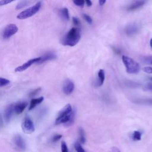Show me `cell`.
I'll return each instance as SVG.
<instances>
[{
    "mask_svg": "<svg viewBox=\"0 0 152 152\" xmlns=\"http://www.w3.org/2000/svg\"><path fill=\"white\" fill-rule=\"evenodd\" d=\"M75 115V113L72 110L71 104H67L59 112L55 124L56 125L63 124L66 126H71L74 122Z\"/></svg>",
    "mask_w": 152,
    "mask_h": 152,
    "instance_id": "6da1fadb",
    "label": "cell"
},
{
    "mask_svg": "<svg viewBox=\"0 0 152 152\" xmlns=\"http://www.w3.org/2000/svg\"><path fill=\"white\" fill-rule=\"evenodd\" d=\"M80 39V30L77 27H72L64 37L62 43L65 46H74L78 43Z\"/></svg>",
    "mask_w": 152,
    "mask_h": 152,
    "instance_id": "7a4b0ae2",
    "label": "cell"
},
{
    "mask_svg": "<svg viewBox=\"0 0 152 152\" xmlns=\"http://www.w3.org/2000/svg\"><path fill=\"white\" fill-rule=\"evenodd\" d=\"M123 63L126 68V71L129 74H137L140 71V64L132 58L123 55L122 56Z\"/></svg>",
    "mask_w": 152,
    "mask_h": 152,
    "instance_id": "3957f363",
    "label": "cell"
},
{
    "mask_svg": "<svg viewBox=\"0 0 152 152\" xmlns=\"http://www.w3.org/2000/svg\"><path fill=\"white\" fill-rule=\"evenodd\" d=\"M41 5H42V2L40 1L37 2L33 6L29 7L28 8H27L26 10L19 13L17 15V18L20 20H24L34 15L36 13H37L39 11L41 7Z\"/></svg>",
    "mask_w": 152,
    "mask_h": 152,
    "instance_id": "277c9868",
    "label": "cell"
},
{
    "mask_svg": "<svg viewBox=\"0 0 152 152\" xmlns=\"http://www.w3.org/2000/svg\"><path fill=\"white\" fill-rule=\"evenodd\" d=\"M21 128L23 131L26 134H31L35 130L33 122L28 117H26L23 119L21 124Z\"/></svg>",
    "mask_w": 152,
    "mask_h": 152,
    "instance_id": "5b68a950",
    "label": "cell"
},
{
    "mask_svg": "<svg viewBox=\"0 0 152 152\" xmlns=\"http://www.w3.org/2000/svg\"><path fill=\"white\" fill-rule=\"evenodd\" d=\"M18 28L14 24H9L4 28L2 33V37L4 39H8L18 31Z\"/></svg>",
    "mask_w": 152,
    "mask_h": 152,
    "instance_id": "8992f818",
    "label": "cell"
},
{
    "mask_svg": "<svg viewBox=\"0 0 152 152\" xmlns=\"http://www.w3.org/2000/svg\"><path fill=\"white\" fill-rule=\"evenodd\" d=\"M13 142L15 148L19 151H24L26 148V142L20 135H15L13 138Z\"/></svg>",
    "mask_w": 152,
    "mask_h": 152,
    "instance_id": "52a82bcc",
    "label": "cell"
},
{
    "mask_svg": "<svg viewBox=\"0 0 152 152\" xmlns=\"http://www.w3.org/2000/svg\"><path fill=\"white\" fill-rule=\"evenodd\" d=\"M40 59V57H37L28 60V61H27L26 63L23 64V65L17 66L15 69V71L17 72H23L24 71H25L26 69H27V68H28L32 64H37Z\"/></svg>",
    "mask_w": 152,
    "mask_h": 152,
    "instance_id": "ba28073f",
    "label": "cell"
},
{
    "mask_svg": "<svg viewBox=\"0 0 152 152\" xmlns=\"http://www.w3.org/2000/svg\"><path fill=\"white\" fill-rule=\"evenodd\" d=\"M63 92L66 95H70L74 90V84L73 81L69 79L65 80L62 86Z\"/></svg>",
    "mask_w": 152,
    "mask_h": 152,
    "instance_id": "9c48e42d",
    "label": "cell"
},
{
    "mask_svg": "<svg viewBox=\"0 0 152 152\" xmlns=\"http://www.w3.org/2000/svg\"><path fill=\"white\" fill-rule=\"evenodd\" d=\"M139 27L138 26L136 23H131L128 24L125 29V31L126 35L129 36H133L137 33L138 31Z\"/></svg>",
    "mask_w": 152,
    "mask_h": 152,
    "instance_id": "30bf717a",
    "label": "cell"
},
{
    "mask_svg": "<svg viewBox=\"0 0 152 152\" xmlns=\"http://www.w3.org/2000/svg\"><path fill=\"white\" fill-rule=\"evenodd\" d=\"M13 112H14V104H9L5 109L4 113V118L5 122L7 124L10 122Z\"/></svg>",
    "mask_w": 152,
    "mask_h": 152,
    "instance_id": "8fae6325",
    "label": "cell"
},
{
    "mask_svg": "<svg viewBox=\"0 0 152 152\" xmlns=\"http://www.w3.org/2000/svg\"><path fill=\"white\" fill-rule=\"evenodd\" d=\"M40 59L37 63V64H42V63H43V62H45L46 61L53 60V59L56 58V55L53 52H48L45 53L44 55H43L42 56H40Z\"/></svg>",
    "mask_w": 152,
    "mask_h": 152,
    "instance_id": "7c38bea8",
    "label": "cell"
},
{
    "mask_svg": "<svg viewBox=\"0 0 152 152\" xmlns=\"http://www.w3.org/2000/svg\"><path fill=\"white\" fill-rule=\"evenodd\" d=\"M28 103L26 102H20L14 105V112L17 114L21 113L26 107H27Z\"/></svg>",
    "mask_w": 152,
    "mask_h": 152,
    "instance_id": "4fadbf2b",
    "label": "cell"
},
{
    "mask_svg": "<svg viewBox=\"0 0 152 152\" xmlns=\"http://www.w3.org/2000/svg\"><path fill=\"white\" fill-rule=\"evenodd\" d=\"M98 78L96 81V86L97 87H100L103 84L105 79V73L103 69H99L97 74Z\"/></svg>",
    "mask_w": 152,
    "mask_h": 152,
    "instance_id": "5bb4252c",
    "label": "cell"
},
{
    "mask_svg": "<svg viewBox=\"0 0 152 152\" xmlns=\"http://www.w3.org/2000/svg\"><path fill=\"white\" fill-rule=\"evenodd\" d=\"M145 3V2L144 1H135L133 3H132L131 4H130L127 7V10L128 11H134V10H136L139 9L140 8L142 7L144 5Z\"/></svg>",
    "mask_w": 152,
    "mask_h": 152,
    "instance_id": "9a60e30c",
    "label": "cell"
},
{
    "mask_svg": "<svg viewBox=\"0 0 152 152\" xmlns=\"http://www.w3.org/2000/svg\"><path fill=\"white\" fill-rule=\"evenodd\" d=\"M44 97H40L38 98H34L32 99L30 101V105L28 107V110H31L32 109H33L37 104L41 103L43 101Z\"/></svg>",
    "mask_w": 152,
    "mask_h": 152,
    "instance_id": "2e32d148",
    "label": "cell"
},
{
    "mask_svg": "<svg viewBox=\"0 0 152 152\" xmlns=\"http://www.w3.org/2000/svg\"><path fill=\"white\" fill-rule=\"evenodd\" d=\"M59 15L61 18L65 20H68L69 19L68 10L66 8H63L59 10Z\"/></svg>",
    "mask_w": 152,
    "mask_h": 152,
    "instance_id": "e0dca14e",
    "label": "cell"
},
{
    "mask_svg": "<svg viewBox=\"0 0 152 152\" xmlns=\"http://www.w3.org/2000/svg\"><path fill=\"white\" fill-rule=\"evenodd\" d=\"M79 141L80 143L84 144L86 142V137H85V134L83 128H79Z\"/></svg>",
    "mask_w": 152,
    "mask_h": 152,
    "instance_id": "ac0fdd59",
    "label": "cell"
},
{
    "mask_svg": "<svg viewBox=\"0 0 152 152\" xmlns=\"http://www.w3.org/2000/svg\"><path fill=\"white\" fill-rule=\"evenodd\" d=\"M135 103L138 104H152V99H138L136 100L134 102Z\"/></svg>",
    "mask_w": 152,
    "mask_h": 152,
    "instance_id": "d6986e66",
    "label": "cell"
},
{
    "mask_svg": "<svg viewBox=\"0 0 152 152\" xmlns=\"http://www.w3.org/2000/svg\"><path fill=\"white\" fill-rule=\"evenodd\" d=\"M132 138L134 141H140L141 139V133L138 131H135L132 134Z\"/></svg>",
    "mask_w": 152,
    "mask_h": 152,
    "instance_id": "ffe728a7",
    "label": "cell"
},
{
    "mask_svg": "<svg viewBox=\"0 0 152 152\" xmlns=\"http://www.w3.org/2000/svg\"><path fill=\"white\" fill-rule=\"evenodd\" d=\"M30 2L29 1H21L16 6L15 8L17 10H19V9H21V8H23L26 6L28 5V4H29Z\"/></svg>",
    "mask_w": 152,
    "mask_h": 152,
    "instance_id": "44dd1931",
    "label": "cell"
},
{
    "mask_svg": "<svg viewBox=\"0 0 152 152\" xmlns=\"http://www.w3.org/2000/svg\"><path fill=\"white\" fill-rule=\"evenodd\" d=\"M74 147L77 152H86V151L83 148V147L81 146L80 142H75L74 145Z\"/></svg>",
    "mask_w": 152,
    "mask_h": 152,
    "instance_id": "7402d4cb",
    "label": "cell"
},
{
    "mask_svg": "<svg viewBox=\"0 0 152 152\" xmlns=\"http://www.w3.org/2000/svg\"><path fill=\"white\" fill-rule=\"evenodd\" d=\"M10 83V81L7 78L0 77V87L7 86Z\"/></svg>",
    "mask_w": 152,
    "mask_h": 152,
    "instance_id": "603a6c76",
    "label": "cell"
},
{
    "mask_svg": "<svg viewBox=\"0 0 152 152\" xmlns=\"http://www.w3.org/2000/svg\"><path fill=\"white\" fill-rule=\"evenodd\" d=\"M40 90H41V88H40V87H39V88H36V89L34 90H32V91L29 93L28 96H29L30 97H32L35 96L40 91Z\"/></svg>",
    "mask_w": 152,
    "mask_h": 152,
    "instance_id": "cb8c5ba5",
    "label": "cell"
},
{
    "mask_svg": "<svg viewBox=\"0 0 152 152\" xmlns=\"http://www.w3.org/2000/svg\"><path fill=\"white\" fill-rule=\"evenodd\" d=\"M61 152H68L67 145L64 141L61 142Z\"/></svg>",
    "mask_w": 152,
    "mask_h": 152,
    "instance_id": "d4e9b609",
    "label": "cell"
},
{
    "mask_svg": "<svg viewBox=\"0 0 152 152\" xmlns=\"http://www.w3.org/2000/svg\"><path fill=\"white\" fill-rule=\"evenodd\" d=\"M143 62L145 64H151L152 65V56H145L143 59Z\"/></svg>",
    "mask_w": 152,
    "mask_h": 152,
    "instance_id": "484cf974",
    "label": "cell"
},
{
    "mask_svg": "<svg viewBox=\"0 0 152 152\" xmlns=\"http://www.w3.org/2000/svg\"><path fill=\"white\" fill-rule=\"evenodd\" d=\"M83 17H84V18L85 19V20L88 23V24H92V23H93V20H92V18H91V17L90 16V15H87V14H83Z\"/></svg>",
    "mask_w": 152,
    "mask_h": 152,
    "instance_id": "4316f807",
    "label": "cell"
},
{
    "mask_svg": "<svg viewBox=\"0 0 152 152\" xmlns=\"http://www.w3.org/2000/svg\"><path fill=\"white\" fill-rule=\"evenodd\" d=\"M62 137V135L61 134H56L53 136V137L52 138V142H55L58 141V140H59Z\"/></svg>",
    "mask_w": 152,
    "mask_h": 152,
    "instance_id": "83f0119b",
    "label": "cell"
},
{
    "mask_svg": "<svg viewBox=\"0 0 152 152\" xmlns=\"http://www.w3.org/2000/svg\"><path fill=\"white\" fill-rule=\"evenodd\" d=\"M73 2L75 4V5H76L78 7H83L85 1H84L83 0H75Z\"/></svg>",
    "mask_w": 152,
    "mask_h": 152,
    "instance_id": "f1b7e54d",
    "label": "cell"
},
{
    "mask_svg": "<svg viewBox=\"0 0 152 152\" xmlns=\"http://www.w3.org/2000/svg\"><path fill=\"white\" fill-rule=\"evenodd\" d=\"M142 71L144 72H146L148 74H152V67H151V66L144 67L142 68Z\"/></svg>",
    "mask_w": 152,
    "mask_h": 152,
    "instance_id": "f546056e",
    "label": "cell"
},
{
    "mask_svg": "<svg viewBox=\"0 0 152 152\" xmlns=\"http://www.w3.org/2000/svg\"><path fill=\"white\" fill-rule=\"evenodd\" d=\"M128 86H130L131 87H136L137 86H139L140 84L137 83V82H134V81H129L128 83Z\"/></svg>",
    "mask_w": 152,
    "mask_h": 152,
    "instance_id": "4dcf8cb0",
    "label": "cell"
},
{
    "mask_svg": "<svg viewBox=\"0 0 152 152\" xmlns=\"http://www.w3.org/2000/svg\"><path fill=\"white\" fill-rule=\"evenodd\" d=\"M144 89L145 90H147V91H150L152 92V84L151 83H148L147 85H145L144 86Z\"/></svg>",
    "mask_w": 152,
    "mask_h": 152,
    "instance_id": "1f68e13d",
    "label": "cell"
},
{
    "mask_svg": "<svg viewBox=\"0 0 152 152\" xmlns=\"http://www.w3.org/2000/svg\"><path fill=\"white\" fill-rule=\"evenodd\" d=\"M12 1H8V0H2L0 1V6H2L4 5H7L8 4H10L12 2Z\"/></svg>",
    "mask_w": 152,
    "mask_h": 152,
    "instance_id": "d6a6232c",
    "label": "cell"
},
{
    "mask_svg": "<svg viewBox=\"0 0 152 152\" xmlns=\"http://www.w3.org/2000/svg\"><path fill=\"white\" fill-rule=\"evenodd\" d=\"M72 21H73V23L75 26H78V25L80 24V21L79 19L77 18V17H73L72 18Z\"/></svg>",
    "mask_w": 152,
    "mask_h": 152,
    "instance_id": "836d02e7",
    "label": "cell"
},
{
    "mask_svg": "<svg viewBox=\"0 0 152 152\" xmlns=\"http://www.w3.org/2000/svg\"><path fill=\"white\" fill-rule=\"evenodd\" d=\"M110 152H121V151L118 147H113L110 149Z\"/></svg>",
    "mask_w": 152,
    "mask_h": 152,
    "instance_id": "e575fe53",
    "label": "cell"
},
{
    "mask_svg": "<svg viewBox=\"0 0 152 152\" xmlns=\"http://www.w3.org/2000/svg\"><path fill=\"white\" fill-rule=\"evenodd\" d=\"M85 2H86V5H87L88 7H90V6H91V5H92V2H91V1H90V0H86V1H85Z\"/></svg>",
    "mask_w": 152,
    "mask_h": 152,
    "instance_id": "d590c367",
    "label": "cell"
},
{
    "mask_svg": "<svg viewBox=\"0 0 152 152\" xmlns=\"http://www.w3.org/2000/svg\"><path fill=\"white\" fill-rule=\"evenodd\" d=\"M3 126V120H2V116L0 114V128H2Z\"/></svg>",
    "mask_w": 152,
    "mask_h": 152,
    "instance_id": "8d00e7d4",
    "label": "cell"
},
{
    "mask_svg": "<svg viewBox=\"0 0 152 152\" xmlns=\"http://www.w3.org/2000/svg\"><path fill=\"white\" fill-rule=\"evenodd\" d=\"M106 2V1L100 0V1H99V5H104V4Z\"/></svg>",
    "mask_w": 152,
    "mask_h": 152,
    "instance_id": "74e56055",
    "label": "cell"
},
{
    "mask_svg": "<svg viewBox=\"0 0 152 152\" xmlns=\"http://www.w3.org/2000/svg\"><path fill=\"white\" fill-rule=\"evenodd\" d=\"M150 46H151V48H152V38L151 39V40H150Z\"/></svg>",
    "mask_w": 152,
    "mask_h": 152,
    "instance_id": "f35d334b",
    "label": "cell"
},
{
    "mask_svg": "<svg viewBox=\"0 0 152 152\" xmlns=\"http://www.w3.org/2000/svg\"><path fill=\"white\" fill-rule=\"evenodd\" d=\"M150 80H151V81H152V77H151V78H150Z\"/></svg>",
    "mask_w": 152,
    "mask_h": 152,
    "instance_id": "ab89813d",
    "label": "cell"
}]
</instances>
